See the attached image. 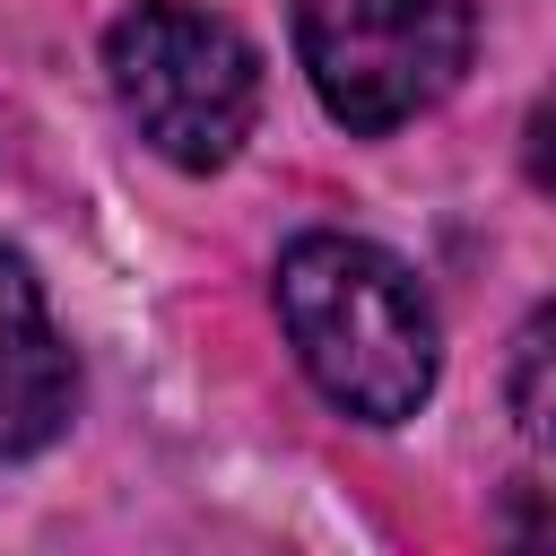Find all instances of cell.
<instances>
[{"label": "cell", "mask_w": 556, "mask_h": 556, "mask_svg": "<svg viewBox=\"0 0 556 556\" xmlns=\"http://www.w3.org/2000/svg\"><path fill=\"white\" fill-rule=\"evenodd\" d=\"M295 52L330 122L400 130L469 70V0H295Z\"/></svg>", "instance_id": "obj_3"}, {"label": "cell", "mask_w": 556, "mask_h": 556, "mask_svg": "<svg viewBox=\"0 0 556 556\" xmlns=\"http://www.w3.org/2000/svg\"><path fill=\"white\" fill-rule=\"evenodd\" d=\"M504 391H513V417H521V434L556 452V304H539V313L513 330Z\"/></svg>", "instance_id": "obj_5"}, {"label": "cell", "mask_w": 556, "mask_h": 556, "mask_svg": "<svg viewBox=\"0 0 556 556\" xmlns=\"http://www.w3.org/2000/svg\"><path fill=\"white\" fill-rule=\"evenodd\" d=\"M70 400H78V365L43 313L35 269L0 243V460L43 452L70 426Z\"/></svg>", "instance_id": "obj_4"}, {"label": "cell", "mask_w": 556, "mask_h": 556, "mask_svg": "<svg viewBox=\"0 0 556 556\" xmlns=\"http://www.w3.org/2000/svg\"><path fill=\"white\" fill-rule=\"evenodd\" d=\"M278 321H287L304 374L321 382V400H339L348 417L400 426L426 408L443 339H434V304L400 252H382L365 235H295L278 252Z\"/></svg>", "instance_id": "obj_1"}, {"label": "cell", "mask_w": 556, "mask_h": 556, "mask_svg": "<svg viewBox=\"0 0 556 556\" xmlns=\"http://www.w3.org/2000/svg\"><path fill=\"white\" fill-rule=\"evenodd\" d=\"M104 70L130 130L182 174H217L261 122V52L191 0L122 9L104 35Z\"/></svg>", "instance_id": "obj_2"}, {"label": "cell", "mask_w": 556, "mask_h": 556, "mask_svg": "<svg viewBox=\"0 0 556 556\" xmlns=\"http://www.w3.org/2000/svg\"><path fill=\"white\" fill-rule=\"evenodd\" d=\"M521 165H530V182H539V191H556V87L530 104V130H521Z\"/></svg>", "instance_id": "obj_6"}, {"label": "cell", "mask_w": 556, "mask_h": 556, "mask_svg": "<svg viewBox=\"0 0 556 556\" xmlns=\"http://www.w3.org/2000/svg\"><path fill=\"white\" fill-rule=\"evenodd\" d=\"M513 539H556V513H513Z\"/></svg>", "instance_id": "obj_7"}]
</instances>
